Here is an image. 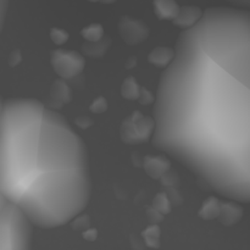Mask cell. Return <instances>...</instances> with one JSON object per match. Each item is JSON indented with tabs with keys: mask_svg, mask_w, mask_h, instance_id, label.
I'll use <instances>...</instances> for the list:
<instances>
[{
	"mask_svg": "<svg viewBox=\"0 0 250 250\" xmlns=\"http://www.w3.org/2000/svg\"><path fill=\"white\" fill-rule=\"evenodd\" d=\"M151 141L227 199H250V15L211 7L160 77Z\"/></svg>",
	"mask_w": 250,
	"mask_h": 250,
	"instance_id": "6da1fadb",
	"label": "cell"
},
{
	"mask_svg": "<svg viewBox=\"0 0 250 250\" xmlns=\"http://www.w3.org/2000/svg\"><path fill=\"white\" fill-rule=\"evenodd\" d=\"M0 193L41 229L71 222L89 202L84 142L65 117L38 100L2 103Z\"/></svg>",
	"mask_w": 250,
	"mask_h": 250,
	"instance_id": "7a4b0ae2",
	"label": "cell"
},
{
	"mask_svg": "<svg viewBox=\"0 0 250 250\" xmlns=\"http://www.w3.org/2000/svg\"><path fill=\"white\" fill-rule=\"evenodd\" d=\"M32 227L21 210L7 203L0 210V250H32Z\"/></svg>",
	"mask_w": 250,
	"mask_h": 250,
	"instance_id": "3957f363",
	"label": "cell"
},
{
	"mask_svg": "<svg viewBox=\"0 0 250 250\" xmlns=\"http://www.w3.org/2000/svg\"><path fill=\"white\" fill-rule=\"evenodd\" d=\"M51 65L61 78H72L82 72L84 59L76 51L55 50L51 53Z\"/></svg>",
	"mask_w": 250,
	"mask_h": 250,
	"instance_id": "277c9868",
	"label": "cell"
},
{
	"mask_svg": "<svg viewBox=\"0 0 250 250\" xmlns=\"http://www.w3.org/2000/svg\"><path fill=\"white\" fill-rule=\"evenodd\" d=\"M120 33L126 43L138 44L146 41L149 32L143 22L131 17H122L120 21Z\"/></svg>",
	"mask_w": 250,
	"mask_h": 250,
	"instance_id": "5b68a950",
	"label": "cell"
},
{
	"mask_svg": "<svg viewBox=\"0 0 250 250\" xmlns=\"http://www.w3.org/2000/svg\"><path fill=\"white\" fill-rule=\"evenodd\" d=\"M242 214H243V210H242L241 207H238V204H233V203H221L220 214L217 217L226 226H229V225L236 224L242 217Z\"/></svg>",
	"mask_w": 250,
	"mask_h": 250,
	"instance_id": "8992f818",
	"label": "cell"
},
{
	"mask_svg": "<svg viewBox=\"0 0 250 250\" xmlns=\"http://www.w3.org/2000/svg\"><path fill=\"white\" fill-rule=\"evenodd\" d=\"M203 11L195 7H183L175 19V23L182 27V29L190 28L194 26L202 17Z\"/></svg>",
	"mask_w": 250,
	"mask_h": 250,
	"instance_id": "52a82bcc",
	"label": "cell"
},
{
	"mask_svg": "<svg viewBox=\"0 0 250 250\" xmlns=\"http://www.w3.org/2000/svg\"><path fill=\"white\" fill-rule=\"evenodd\" d=\"M146 164L151 166L154 165V167L146 168L148 175H150V177L153 178H159L160 176H163L170 167V163L165 158H146Z\"/></svg>",
	"mask_w": 250,
	"mask_h": 250,
	"instance_id": "ba28073f",
	"label": "cell"
},
{
	"mask_svg": "<svg viewBox=\"0 0 250 250\" xmlns=\"http://www.w3.org/2000/svg\"><path fill=\"white\" fill-rule=\"evenodd\" d=\"M173 59V49L170 48H156L149 55V61L156 66L166 67Z\"/></svg>",
	"mask_w": 250,
	"mask_h": 250,
	"instance_id": "9c48e42d",
	"label": "cell"
},
{
	"mask_svg": "<svg viewBox=\"0 0 250 250\" xmlns=\"http://www.w3.org/2000/svg\"><path fill=\"white\" fill-rule=\"evenodd\" d=\"M220 207H221V203L217 198L210 197L207 202L203 204V208L200 209L199 215L203 219H215V217L219 216L220 214Z\"/></svg>",
	"mask_w": 250,
	"mask_h": 250,
	"instance_id": "30bf717a",
	"label": "cell"
},
{
	"mask_svg": "<svg viewBox=\"0 0 250 250\" xmlns=\"http://www.w3.org/2000/svg\"><path fill=\"white\" fill-rule=\"evenodd\" d=\"M51 99L54 102H60V104H66L70 100V90L68 85L63 81H58L54 83V87L51 89Z\"/></svg>",
	"mask_w": 250,
	"mask_h": 250,
	"instance_id": "8fae6325",
	"label": "cell"
},
{
	"mask_svg": "<svg viewBox=\"0 0 250 250\" xmlns=\"http://www.w3.org/2000/svg\"><path fill=\"white\" fill-rule=\"evenodd\" d=\"M51 38H53L54 43L62 44L67 41V34L65 32L60 31V29H53L51 31Z\"/></svg>",
	"mask_w": 250,
	"mask_h": 250,
	"instance_id": "7c38bea8",
	"label": "cell"
},
{
	"mask_svg": "<svg viewBox=\"0 0 250 250\" xmlns=\"http://www.w3.org/2000/svg\"><path fill=\"white\" fill-rule=\"evenodd\" d=\"M7 6H9V2L0 0V33H1L2 27H4L5 23V19H6Z\"/></svg>",
	"mask_w": 250,
	"mask_h": 250,
	"instance_id": "4fadbf2b",
	"label": "cell"
},
{
	"mask_svg": "<svg viewBox=\"0 0 250 250\" xmlns=\"http://www.w3.org/2000/svg\"><path fill=\"white\" fill-rule=\"evenodd\" d=\"M2 103H4V100H2V98L0 97V111H1ZM6 204H7V202H6V200H5V198L2 197V195H1V193H0V210H1L2 208H4L5 205H6Z\"/></svg>",
	"mask_w": 250,
	"mask_h": 250,
	"instance_id": "5bb4252c",
	"label": "cell"
}]
</instances>
